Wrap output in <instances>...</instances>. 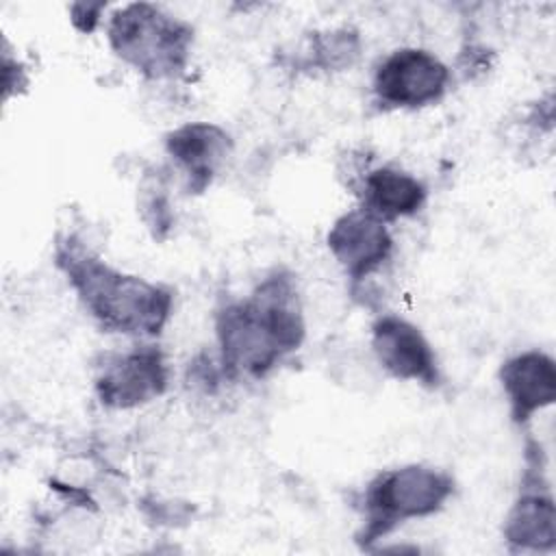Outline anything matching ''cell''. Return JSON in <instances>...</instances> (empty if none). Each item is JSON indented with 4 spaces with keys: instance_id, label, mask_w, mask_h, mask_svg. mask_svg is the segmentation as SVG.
<instances>
[{
    "instance_id": "obj_1",
    "label": "cell",
    "mask_w": 556,
    "mask_h": 556,
    "mask_svg": "<svg viewBox=\"0 0 556 556\" xmlns=\"http://www.w3.org/2000/svg\"><path fill=\"white\" fill-rule=\"evenodd\" d=\"M304 334L302 300L287 269H274L248 298L215 313L219 363L228 378H265L304 343Z\"/></svg>"
},
{
    "instance_id": "obj_2",
    "label": "cell",
    "mask_w": 556,
    "mask_h": 556,
    "mask_svg": "<svg viewBox=\"0 0 556 556\" xmlns=\"http://www.w3.org/2000/svg\"><path fill=\"white\" fill-rule=\"evenodd\" d=\"M54 258L83 308L104 332L156 337L169 321L174 308L169 287L106 265L78 237L61 239Z\"/></svg>"
},
{
    "instance_id": "obj_3",
    "label": "cell",
    "mask_w": 556,
    "mask_h": 556,
    "mask_svg": "<svg viewBox=\"0 0 556 556\" xmlns=\"http://www.w3.org/2000/svg\"><path fill=\"white\" fill-rule=\"evenodd\" d=\"M106 39L113 54L148 80H176L185 76L193 26L156 4L130 2L106 20Z\"/></svg>"
},
{
    "instance_id": "obj_4",
    "label": "cell",
    "mask_w": 556,
    "mask_h": 556,
    "mask_svg": "<svg viewBox=\"0 0 556 556\" xmlns=\"http://www.w3.org/2000/svg\"><path fill=\"white\" fill-rule=\"evenodd\" d=\"M454 493V478L430 465H402L374 476L363 491V528L358 541L367 547L400 523L439 513Z\"/></svg>"
},
{
    "instance_id": "obj_5",
    "label": "cell",
    "mask_w": 556,
    "mask_h": 556,
    "mask_svg": "<svg viewBox=\"0 0 556 556\" xmlns=\"http://www.w3.org/2000/svg\"><path fill=\"white\" fill-rule=\"evenodd\" d=\"M452 83L450 67L430 50L397 48L374 70L371 91L380 109H424L439 102Z\"/></svg>"
},
{
    "instance_id": "obj_6",
    "label": "cell",
    "mask_w": 556,
    "mask_h": 556,
    "mask_svg": "<svg viewBox=\"0 0 556 556\" xmlns=\"http://www.w3.org/2000/svg\"><path fill=\"white\" fill-rule=\"evenodd\" d=\"M169 369L159 345L141 343L124 352H106L96 367L93 389L102 406L128 410L161 397Z\"/></svg>"
},
{
    "instance_id": "obj_7",
    "label": "cell",
    "mask_w": 556,
    "mask_h": 556,
    "mask_svg": "<svg viewBox=\"0 0 556 556\" xmlns=\"http://www.w3.org/2000/svg\"><path fill=\"white\" fill-rule=\"evenodd\" d=\"M371 352L378 365L395 380L417 382L428 389L441 384L434 348L413 321L384 313L371 324Z\"/></svg>"
},
{
    "instance_id": "obj_8",
    "label": "cell",
    "mask_w": 556,
    "mask_h": 556,
    "mask_svg": "<svg viewBox=\"0 0 556 556\" xmlns=\"http://www.w3.org/2000/svg\"><path fill=\"white\" fill-rule=\"evenodd\" d=\"M326 243L352 287L371 278L393 254V237L387 224L361 206L332 222Z\"/></svg>"
},
{
    "instance_id": "obj_9",
    "label": "cell",
    "mask_w": 556,
    "mask_h": 556,
    "mask_svg": "<svg viewBox=\"0 0 556 556\" xmlns=\"http://www.w3.org/2000/svg\"><path fill=\"white\" fill-rule=\"evenodd\" d=\"M504 539L513 549L547 552L556 545V506L536 454L528 452L519 495L504 519Z\"/></svg>"
},
{
    "instance_id": "obj_10",
    "label": "cell",
    "mask_w": 556,
    "mask_h": 556,
    "mask_svg": "<svg viewBox=\"0 0 556 556\" xmlns=\"http://www.w3.org/2000/svg\"><path fill=\"white\" fill-rule=\"evenodd\" d=\"M165 152L187 178V189L202 193L230 159L232 139L213 122H189L167 132Z\"/></svg>"
},
{
    "instance_id": "obj_11",
    "label": "cell",
    "mask_w": 556,
    "mask_h": 556,
    "mask_svg": "<svg viewBox=\"0 0 556 556\" xmlns=\"http://www.w3.org/2000/svg\"><path fill=\"white\" fill-rule=\"evenodd\" d=\"M500 384L508 400L513 424L526 426L556 400V363L541 350H526L502 363Z\"/></svg>"
},
{
    "instance_id": "obj_12",
    "label": "cell",
    "mask_w": 556,
    "mask_h": 556,
    "mask_svg": "<svg viewBox=\"0 0 556 556\" xmlns=\"http://www.w3.org/2000/svg\"><path fill=\"white\" fill-rule=\"evenodd\" d=\"M358 198L363 211L389 224L419 213L428 191L417 176L393 165H382L361 174Z\"/></svg>"
},
{
    "instance_id": "obj_13",
    "label": "cell",
    "mask_w": 556,
    "mask_h": 556,
    "mask_svg": "<svg viewBox=\"0 0 556 556\" xmlns=\"http://www.w3.org/2000/svg\"><path fill=\"white\" fill-rule=\"evenodd\" d=\"M361 50L363 41L358 30L348 24L315 30L308 35L298 65L311 72H343L358 61Z\"/></svg>"
},
{
    "instance_id": "obj_14",
    "label": "cell",
    "mask_w": 556,
    "mask_h": 556,
    "mask_svg": "<svg viewBox=\"0 0 556 556\" xmlns=\"http://www.w3.org/2000/svg\"><path fill=\"white\" fill-rule=\"evenodd\" d=\"M139 213L143 224L152 230L154 239H165L167 232L172 230L174 224V213H172V202L167 195V189L163 182L150 180L141 187V198H139Z\"/></svg>"
},
{
    "instance_id": "obj_15",
    "label": "cell",
    "mask_w": 556,
    "mask_h": 556,
    "mask_svg": "<svg viewBox=\"0 0 556 556\" xmlns=\"http://www.w3.org/2000/svg\"><path fill=\"white\" fill-rule=\"evenodd\" d=\"M104 9V2H76L70 7V20L80 33H93L102 22Z\"/></svg>"
},
{
    "instance_id": "obj_16",
    "label": "cell",
    "mask_w": 556,
    "mask_h": 556,
    "mask_svg": "<svg viewBox=\"0 0 556 556\" xmlns=\"http://www.w3.org/2000/svg\"><path fill=\"white\" fill-rule=\"evenodd\" d=\"M2 70H4V96L9 98L15 89L20 91L28 80H26V70L17 63V59H11L9 52L2 56Z\"/></svg>"
}]
</instances>
